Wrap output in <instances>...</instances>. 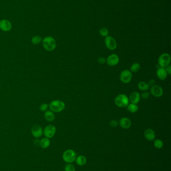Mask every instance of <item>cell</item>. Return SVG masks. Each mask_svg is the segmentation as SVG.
Instances as JSON below:
<instances>
[{
	"label": "cell",
	"instance_id": "cell-1",
	"mask_svg": "<svg viewBox=\"0 0 171 171\" xmlns=\"http://www.w3.org/2000/svg\"><path fill=\"white\" fill-rule=\"evenodd\" d=\"M42 45L45 50L51 52L54 50L57 46L56 40L51 36H47L42 40Z\"/></svg>",
	"mask_w": 171,
	"mask_h": 171
},
{
	"label": "cell",
	"instance_id": "cell-2",
	"mask_svg": "<svg viewBox=\"0 0 171 171\" xmlns=\"http://www.w3.org/2000/svg\"><path fill=\"white\" fill-rule=\"evenodd\" d=\"M49 108L54 113H59L65 109V104L61 100H55L49 104Z\"/></svg>",
	"mask_w": 171,
	"mask_h": 171
},
{
	"label": "cell",
	"instance_id": "cell-3",
	"mask_svg": "<svg viewBox=\"0 0 171 171\" xmlns=\"http://www.w3.org/2000/svg\"><path fill=\"white\" fill-rule=\"evenodd\" d=\"M128 97L125 94H119L115 98V103L117 107L126 108L129 104Z\"/></svg>",
	"mask_w": 171,
	"mask_h": 171
},
{
	"label": "cell",
	"instance_id": "cell-4",
	"mask_svg": "<svg viewBox=\"0 0 171 171\" xmlns=\"http://www.w3.org/2000/svg\"><path fill=\"white\" fill-rule=\"evenodd\" d=\"M63 159L64 161L68 164L73 163L76 158V154L73 150L71 149L67 150L63 154Z\"/></svg>",
	"mask_w": 171,
	"mask_h": 171
},
{
	"label": "cell",
	"instance_id": "cell-5",
	"mask_svg": "<svg viewBox=\"0 0 171 171\" xmlns=\"http://www.w3.org/2000/svg\"><path fill=\"white\" fill-rule=\"evenodd\" d=\"M171 60V56L169 54L163 53L158 58V64L160 67L166 68L170 65Z\"/></svg>",
	"mask_w": 171,
	"mask_h": 171
},
{
	"label": "cell",
	"instance_id": "cell-6",
	"mask_svg": "<svg viewBox=\"0 0 171 171\" xmlns=\"http://www.w3.org/2000/svg\"><path fill=\"white\" fill-rule=\"evenodd\" d=\"M56 132V127L52 125H49L45 127L43 130V135L46 138L51 139L54 136Z\"/></svg>",
	"mask_w": 171,
	"mask_h": 171
},
{
	"label": "cell",
	"instance_id": "cell-7",
	"mask_svg": "<svg viewBox=\"0 0 171 171\" xmlns=\"http://www.w3.org/2000/svg\"><path fill=\"white\" fill-rule=\"evenodd\" d=\"M132 72L130 70H124L121 72L119 78L121 82L124 84H128L130 83L132 79Z\"/></svg>",
	"mask_w": 171,
	"mask_h": 171
},
{
	"label": "cell",
	"instance_id": "cell-8",
	"mask_svg": "<svg viewBox=\"0 0 171 171\" xmlns=\"http://www.w3.org/2000/svg\"><path fill=\"white\" fill-rule=\"evenodd\" d=\"M105 46L107 49L109 50H115L117 49V41L113 37L111 36H107L105 37Z\"/></svg>",
	"mask_w": 171,
	"mask_h": 171
},
{
	"label": "cell",
	"instance_id": "cell-9",
	"mask_svg": "<svg viewBox=\"0 0 171 171\" xmlns=\"http://www.w3.org/2000/svg\"><path fill=\"white\" fill-rule=\"evenodd\" d=\"M150 93L155 97H161L163 95V89L160 86L155 84L151 88Z\"/></svg>",
	"mask_w": 171,
	"mask_h": 171
},
{
	"label": "cell",
	"instance_id": "cell-10",
	"mask_svg": "<svg viewBox=\"0 0 171 171\" xmlns=\"http://www.w3.org/2000/svg\"><path fill=\"white\" fill-rule=\"evenodd\" d=\"M31 134L34 137L39 138L43 135V130L39 125H34L31 129Z\"/></svg>",
	"mask_w": 171,
	"mask_h": 171
},
{
	"label": "cell",
	"instance_id": "cell-11",
	"mask_svg": "<svg viewBox=\"0 0 171 171\" xmlns=\"http://www.w3.org/2000/svg\"><path fill=\"white\" fill-rule=\"evenodd\" d=\"M119 57L116 54L111 55L106 59V63L109 66H115L119 64Z\"/></svg>",
	"mask_w": 171,
	"mask_h": 171
},
{
	"label": "cell",
	"instance_id": "cell-12",
	"mask_svg": "<svg viewBox=\"0 0 171 171\" xmlns=\"http://www.w3.org/2000/svg\"><path fill=\"white\" fill-rule=\"evenodd\" d=\"M12 24L8 20H2L0 21V29L4 32L10 31L12 29Z\"/></svg>",
	"mask_w": 171,
	"mask_h": 171
},
{
	"label": "cell",
	"instance_id": "cell-13",
	"mask_svg": "<svg viewBox=\"0 0 171 171\" xmlns=\"http://www.w3.org/2000/svg\"><path fill=\"white\" fill-rule=\"evenodd\" d=\"M119 124L124 129H128L132 126V121L128 118L124 117L120 119Z\"/></svg>",
	"mask_w": 171,
	"mask_h": 171
},
{
	"label": "cell",
	"instance_id": "cell-14",
	"mask_svg": "<svg viewBox=\"0 0 171 171\" xmlns=\"http://www.w3.org/2000/svg\"><path fill=\"white\" fill-rule=\"evenodd\" d=\"M140 95L138 92H134L131 93L128 97L129 101L131 103L137 104L140 102Z\"/></svg>",
	"mask_w": 171,
	"mask_h": 171
},
{
	"label": "cell",
	"instance_id": "cell-15",
	"mask_svg": "<svg viewBox=\"0 0 171 171\" xmlns=\"http://www.w3.org/2000/svg\"><path fill=\"white\" fill-rule=\"evenodd\" d=\"M144 136L147 140L152 141L155 139V132L151 129H148L144 132Z\"/></svg>",
	"mask_w": 171,
	"mask_h": 171
},
{
	"label": "cell",
	"instance_id": "cell-16",
	"mask_svg": "<svg viewBox=\"0 0 171 171\" xmlns=\"http://www.w3.org/2000/svg\"><path fill=\"white\" fill-rule=\"evenodd\" d=\"M156 73H157V78L162 81L165 80L167 78V76L168 75L166 69L162 67H160L159 68L157 69Z\"/></svg>",
	"mask_w": 171,
	"mask_h": 171
},
{
	"label": "cell",
	"instance_id": "cell-17",
	"mask_svg": "<svg viewBox=\"0 0 171 171\" xmlns=\"http://www.w3.org/2000/svg\"><path fill=\"white\" fill-rule=\"evenodd\" d=\"M44 118L47 122H52L54 120L55 116L54 112H53L52 111H51V110H47L45 112Z\"/></svg>",
	"mask_w": 171,
	"mask_h": 171
},
{
	"label": "cell",
	"instance_id": "cell-18",
	"mask_svg": "<svg viewBox=\"0 0 171 171\" xmlns=\"http://www.w3.org/2000/svg\"><path fill=\"white\" fill-rule=\"evenodd\" d=\"M50 145V141L48 138H43L40 141V147L42 149H47Z\"/></svg>",
	"mask_w": 171,
	"mask_h": 171
},
{
	"label": "cell",
	"instance_id": "cell-19",
	"mask_svg": "<svg viewBox=\"0 0 171 171\" xmlns=\"http://www.w3.org/2000/svg\"><path fill=\"white\" fill-rule=\"evenodd\" d=\"M75 161H76V164L80 166L85 165L87 162V159L86 157L82 155L79 156L77 158H76Z\"/></svg>",
	"mask_w": 171,
	"mask_h": 171
},
{
	"label": "cell",
	"instance_id": "cell-20",
	"mask_svg": "<svg viewBox=\"0 0 171 171\" xmlns=\"http://www.w3.org/2000/svg\"><path fill=\"white\" fill-rule=\"evenodd\" d=\"M138 87L140 91L143 92L148 91V90L149 89V88H150V86L148 85L147 83L141 81V82L138 83Z\"/></svg>",
	"mask_w": 171,
	"mask_h": 171
},
{
	"label": "cell",
	"instance_id": "cell-21",
	"mask_svg": "<svg viewBox=\"0 0 171 171\" xmlns=\"http://www.w3.org/2000/svg\"><path fill=\"white\" fill-rule=\"evenodd\" d=\"M127 109L130 113H134L138 111V107L137 104H130L127 106Z\"/></svg>",
	"mask_w": 171,
	"mask_h": 171
},
{
	"label": "cell",
	"instance_id": "cell-22",
	"mask_svg": "<svg viewBox=\"0 0 171 171\" xmlns=\"http://www.w3.org/2000/svg\"><path fill=\"white\" fill-rule=\"evenodd\" d=\"M140 65L138 63H134L130 67V71L133 73H136L140 71Z\"/></svg>",
	"mask_w": 171,
	"mask_h": 171
},
{
	"label": "cell",
	"instance_id": "cell-23",
	"mask_svg": "<svg viewBox=\"0 0 171 171\" xmlns=\"http://www.w3.org/2000/svg\"><path fill=\"white\" fill-rule=\"evenodd\" d=\"M42 39L39 36H35L32 37V38L31 39V43H32L33 45H38L42 42Z\"/></svg>",
	"mask_w": 171,
	"mask_h": 171
},
{
	"label": "cell",
	"instance_id": "cell-24",
	"mask_svg": "<svg viewBox=\"0 0 171 171\" xmlns=\"http://www.w3.org/2000/svg\"><path fill=\"white\" fill-rule=\"evenodd\" d=\"M154 145L155 148L158 149H160L163 148V142L161 140L159 139H157L154 141Z\"/></svg>",
	"mask_w": 171,
	"mask_h": 171
},
{
	"label": "cell",
	"instance_id": "cell-25",
	"mask_svg": "<svg viewBox=\"0 0 171 171\" xmlns=\"http://www.w3.org/2000/svg\"><path fill=\"white\" fill-rule=\"evenodd\" d=\"M99 34L102 37H107L109 35V31L106 28H102L99 30Z\"/></svg>",
	"mask_w": 171,
	"mask_h": 171
},
{
	"label": "cell",
	"instance_id": "cell-26",
	"mask_svg": "<svg viewBox=\"0 0 171 171\" xmlns=\"http://www.w3.org/2000/svg\"><path fill=\"white\" fill-rule=\"evenodd\" d=\"M64 171H75V168L71 164H67L65 166Z\"/></svg>",
	"mask_w": 171,
	"mask_h": 171
},
{
	"label": "cell",
	"instance_id": "cell-27",
	"mask_svg": "<svg viewBox=\"0 0 171 171\" xmlns=\"http://www.w3.org/2000/svg\"><path fill=\"white\" fill-rule=\"evenodd\" d=\"M49 108V105L47 103H42L39 106V110L42 112H46Z\"/></svg>",
	"mask_w": 171,
	"mask_h": 171
},
{
	"label": "cell",
	"instance_id": "cell-28",
	"mask_svg": "<svg viewBox=\"0 0 171 171\" xmlns=\"http://www.w3.org/2000/svg\"><path fill=\"white\" fill-rule=\"evenodd\" d=\"M150 96V93L148 91H145L142 93L140 95V97L143 98L144 99H148Z\"/></svg>",
	"mask_w": 171,
	"mask_h": 171
},
{
	"label": "cell",
	"instance_id": "cell-29",
	"mask_svg": "<svg viewBox=\"0 0 171 171\" xmlns=\"http://www.w3.org/2000/svg\"><path fill=\"white\" fill-rule=\"evenodd\" d=\"M109 124L110 126L112 127H117L118 125H119V122L117 121V120H113L111 121L110 123H109Z\"/></svg>",
	"mask_w": 171,
	"mask_h": 171
},
{
	"label": "cell",
	"instance_id": "cell-30",
	"mask_svg": "<svg viewBox=\"0 0 171 171\" xmlns=\"http://www.w3.org/2000/svg\"><path fill=\"white\" fill-rule=\"evenodd\" d=\"M97 62L99 63V64H104L106 63V59L104 57H100L97 59Z\"/></svg>",
	"mask_w": 171,
	"mask_h": 171
},
{
	"label": "cell",
	"instance_id": "cell-31",
	"mask_svg": "<svg viewBox=\"0 0 171 171\" xmlns=\"http://www.w3.org/2000/svg\"><path fill=\"white\" fill-rule=\"evenodd\" d=\"M148 85H149V86H154V85H155V80H154V79H151V80H150L149 82H148Z\"/></svg>",
	"mask_w": 171,
	"mask_h": 171
},
{
	"label": "cell",
	"instance_id": "cell-32",
	"mask_svg": "<svg viewBox=\"0 0 171 171\" xmlns=\"http://www.w3.org/2000/svg\"><path fill=\"white\" fill-rule=\"evenodd\" d=\"M165 69L166 70V71H167V72L168 75H170L171 74V65H169V66H168Z\"/></svg>",
	"mask_w": 171,
	"mask_h": 171
},
{
	"label": "cell",
	"instance_id": "cell-33",
	"mask_svg": "<svg viewBox=\"0 0 171 171\" xmlns=\"http://www.w3.org/2000/svg\"><path fill=\"white\" fill-rule=\"evenodd\" d=\"M36 139H36V140L34 141V143L35 144V146L38 147V146H40V140L38 139V138H36Z\"/></svg>",
	"mask_w": 171,
	"mask_h": 171
}]
</instances>
